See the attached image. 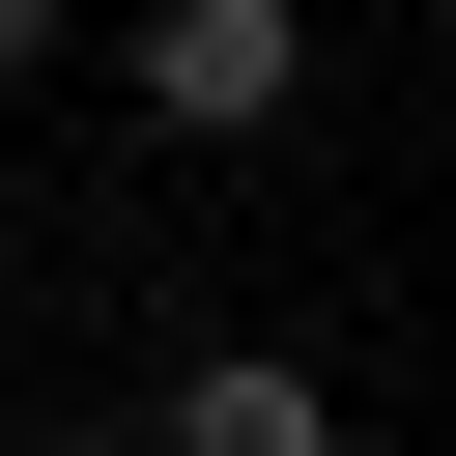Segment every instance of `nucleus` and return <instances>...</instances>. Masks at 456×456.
<instances>
[{
  "label": "nucleus",
  "mask_w": 456,
  "mask_h": 456,
  "mask_svg": "<svg viewBox=\"0 0 456 456\" xmlns=\"http://www.w3.org/2000/svg\"><path fill=\"white\" fill-rule=\"evenodd\" d=\"M142 456H342V399H314L285 342H200V370L142 399Z\"/></svg>",
  "instance_id": "f03ea898"
},
{
  "label": "nucleus",
  "mask_w": 456,
  "mask_h": 456,
  "mask_svg": "<svg viewBox=\"0 0 456 456\" xmlns=\"http://www.w3.org/2000/svg\"><path fill=\"white\" fill-rule=\"evenodd\" d=\"M57 28H86V0H0V86H57Z\"/></svg>",
  "instance_id": "7ed1b4c3"
},
{
  "label": "nucleus",
  "mask_w": 456,
  "mask_h": 456,
  "mask_svg": "<svg viewBox=\"0 0 456 456\" xmlns=\"http://www.w3.org/2000/svg\"><path fill=\"white\" fill-rule=\"evenodd\" d=\"M114 456H142V428H114Z\"/></svg>",
  "instance_id": "20e7f679"
},
{
  "label": "nucleus",
  "mask_w": 456,
  "mask_h": 456,
  "mask_svg": "<svg viewBox=\"0 0 456 456\" xmlns=\"http://www.w3.org/2000/svg\"><path fill=\"white\" fill-rule=\"evenodd\" d=\"M285 86H314V0H142V114L171 142H256Z\"/></svg>",
  "instance_id": "f257e3e1"
}]
</instances>
